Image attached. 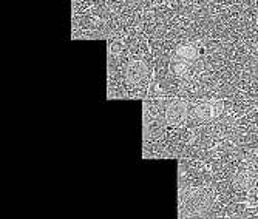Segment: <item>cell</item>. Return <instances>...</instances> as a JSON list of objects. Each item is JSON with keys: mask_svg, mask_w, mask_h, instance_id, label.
<instances>
[{"mask_svg": "<svg viewBox=\"0 0 258 219\" xmlns=\"http://www.w3.org/2000/svg\"><path fill=\"white\" fill-rule=\"evenodd\" d=\"M192 114L195 119L201 120V122H207V120L214 119V113H212V102H204V104H198L194 110Z\"/></svg>", "mask_w": 258, "mask_h": 219, "instance_id": "3957f363", "label": "cell"}, {"mask_svg": "<svg viewBox=\"0 0 258 219\" xmlns=\"http://www.w3.org/2000/svg\"><path fill=\"white\" fill-rule=\"evenodd\" d=\"M187 63H189L187 60H184V59L175 56V57L172 59V62H170V69H172V72H173L175 76L184 78V76L187 75V72H189V65H187Z\"/></svg>", "mask_w": 258, "mask_h": 219, "instance_id": "5b68a950", "label": "cell"}, {"mask_svg": "<svg viewBox=\"0 0 258 219\" xmlns=\"http://www.w3.org/2000/svg\"><path fill=\"white\" fill-rule=\"evenodd\" d=\"M189 116V105L184 101H173L166 108V120L169 125H181Z\"/></svg>", "mask_w": 258, "mask_h": 219, "instance_id": "6da1fadb", "label": "cell"}, {"mask_svg": "<svg viewBox=\"0 0 258 219\" xmlns=\"http://www.w3.org/2000/svg\"><path fill=\"white\" fill-rule=\"evenodd\" d=\"M149 75V69L146 66L144 62H139V60H132L128 62V65L125 66V78L127 81H130L132 84H144Z\"/></svg>", "mask_w": 258, "mask_h": 219, "instance_id": "7a4b0ae2", "label": "cell"}, {"mask_svg": "<svg viewBox=\"0 0 258 219\" xmlns=\"http://www.w3.org/2000/svg\"><path fill=\"white\" fill-rule=\"evenodd\" d=\"M212 102V113H214V119L220 117L223 110H224V102L223 101H210Z\"/></svg>", "mask_w": 258, "mask_h": 219, "instance_id": "52a82bcc", "label": "cell"}, {"mask_svg": "<svg viewBox=\"0 0 258 219\" xmlns=\"http://www.w3.org/2000/svg\"><path fill=\"white\" fill-rule=\"evenodd\" d=\"M175 56L187 60V62H194L198 59L200 56V51L197 50V48L194 45H181L176 48V51H175Z\"/></svg>", "mask_w": 258, "mask_h": 219, "instance_id": "277c9868", "label": "cell"}, {"mask_svg": "<svg viewBox=\"0 0 258 219\" xmlns=\"http://www.w3.org/2000/svg\"><path fill=\"white\" fill-rule=\"evenodd\" d=\"M233 182H235V185L238 188H249L253 182L252 179V173H247V172H240L235 175V179H233Z\"/></svg>", "mask_w": 258, "mask_h": 219, "instance_id": "8992f818", "label": "cell"}]
</instances>
